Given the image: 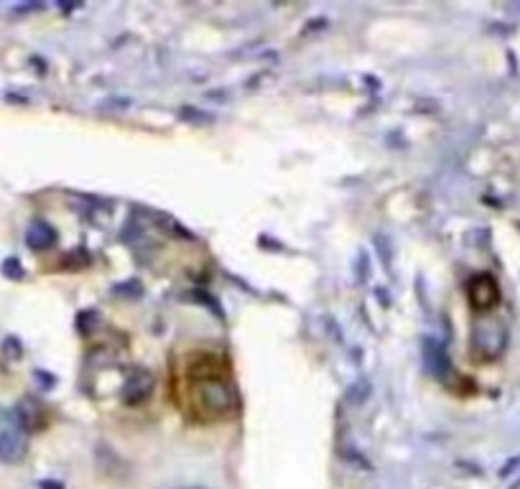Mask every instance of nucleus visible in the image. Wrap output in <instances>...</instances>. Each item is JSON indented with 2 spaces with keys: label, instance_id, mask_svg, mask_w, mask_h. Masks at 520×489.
<instances>
[{
  "label": "nucleus",
  "instance_id": "1",
  "mask_svg": "<svg viewBox=\"0 0 520 489\" xmlns=\"http://www.w3.org/2000/svg\"><path fill=\"white\" fill-rule=\"evenodd\" d=\"M192 401L207 421H227L240 411L238 387L223 372H199L192 380Z\"/></svg>",
  "mask_w": 520,
  "mask_h": 489
},
{
  "label": "nucleus",
  "instance_id": "2",
  "mask_svg": "<svg viewBox=\"0 0 520 489\" xmlns=\"http://www.w3.org/2000/svg\"><path fill=\"white\" fill-rule=\"evenodd\" d=\"M29 451V433L23 421L14 413L0 408V461L18 464Z\"/></svg>",
  "mask_w": 520,
  "mask_h": 489
},
{
  "label": "nucleus",
  "instance_id": "3",
  "mask_svg": "<svg viewBox=\"0 0 520 489\" xmlns=\"http://www.w3.org/2000/svg\"><path fill=\"white\" fill-rule=\"evenodd\" d=\"M507 344V326L500 319H479L472 331V347L482 359L503 355Z\"/></svg>",
  "mask_w": 520,
  "mask_h": 489
},
{
  "label": "nucleus",
  "instance_id": "4",
  "mask_svg": "<svg viewBox=\"0 0 520 489\" xmlns=\"http://www.w3.org/2000/svg\"><path fill=\"white\" fill-rule=\"evenodd\" d=\"M467 296H470V303L479 309V312H488L492 309L495 303H497V298H500V288H497V283L492 281L490 276H477L470 281L467 285Z\"/></svg>",
  "mask_w": 520,
  "mask_h": 489
},
{
  "label": "nucleus",
  "instance_id": "5",
  "mask_svg": "<svg viewBox=\"0 0 520 489\" xmlns=\"http://www.w3.org/2000/svg\"><path fill=\"white\" fill-rule=\"evenodd\" d=\"M26 242H29L33 250H46L57 242V232L54 227L46 222H33L26 232Z\"/></svg>",
  "mask_w": 520,
  "mask_h": 489
}]
</instances>
